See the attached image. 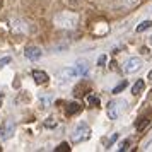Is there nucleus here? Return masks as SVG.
Masks as SVG:
<instances>
[{"mask_svg":"<svg viewBox=\"0 0 152 152\" xmlns=\"http://www.w3.org/2000/svg\"><path fill=\"white\" fill-rule=\"evenodd\" d=\"M87 103H89L91 106H99V99L94 97V96H89V97H87Z\"/></svg>","mask_w":152,"mask_h":152,"instance_id":"a211bd4d","label":"nucleus"},{"mask_svg":"<svg viewBox=\"0 0 152 152\" xmlns=\"http://www.w3.org/2000/svg\"><path fill=\"white\" fill-rule=\"evenodd\" d=\"M33 79H34L36 84H46L50 77L45 70H33Z\"/></svg>","mask_w":152,"mask_h":152,"instance_id":"6e6552de","label":"nucleus"},{"mask_svg":"<svg viewBox=\"0 0 152 152\" xmlns=\"http://www.w3.org/2000/svg\"><path fill=\"white\" fill-rule=\"evenodd\" d=\"M142 120H144V121H140V123L137 125V130H142V128H144L145 125L149 123V121H147V118H142Z\"/></svg>","mask_w":152,"mask_h":152,"instance_id":"4be33fe9","label":"nucleus"},{"mask_svg":"<svg viewBox=\"0 0 152 152\" xmlns=\"http://www.w3.org/2000/svg\"><path fill=\"white\" fill-rule=\"evenodd\" d=\"M130 145H132V140H130V138H126L125 142H121V145H120V151H128V149H130Z\"/></svg>","mask_w":152,"mask_h":152,"instance_id":"dca6fc26","label":"nucleus"},{"mask_svg":"<svg viewBox=\"0 0 152 152\" xmlns=\"http://www.w3.org/2000/svg\"><path fill=\"white\" fill-rule=\"evenodd\" d=\"M77 70H79V75H86L87 74V65L86 63H77Z\"/></svg>","mask_w":152,"mask_h":152,"instance_id":"4468645a","label":"nucleus"},{"mask_svg":"<svg viewBox=\"0 0 152 152\" xmlns=\"http://www.w3.org/2000/svg\"><path fill=\"white\" fill-rule=\"evenodd\" d=\"M144 89H145V82L142 79H138L137 82L133 84V87H132V94H133V96H138V94L144 92Z\"/></svg>","mask_w":152,"mask_h":152,"instance_id":"1a4fd4ad","label":"nucleus"},{"mask_svg":"<svg viewBox=\"0 0 152 152\" xmlns=\"http://www.w3.org/2000/svg\"><path fill=\"white\" fill-rule=\"evenodd\" d=\"M12 31H14V33H19V34H26V33H29L28 22L21 21V19H15V21H12Z\"/></svg>","mask_w":152,"mask_h":152,"instance_id":"0eeeda50","label":"nucleus"},{"mask_svg":"<svg viewBox=\"0 0 152 152\" xmlns=\"http://www.w3.org/2000/svg\"><path fill=\"white\" fill-rule=\"evenodd\" d=\"M56 151H70V147H69V144H65V142H63V144H60V147H58V149H56Z\"/></svg>","mask_w":152,"mask_h":152,"instance_id":"412c9836","label":"nucleus"},{"mask_svg":"<svg viewBox=\"0 0 152 152\" xmlns=\"http://www.w3.org/2000/svg\"><path fill=\"white\" fill-rule=\"evenodd\" d=\"M51 101H53V97L50 96V94H45V96L39 94V106H41L43 110H46L50 104H51Z\"/></svg>","mask_w":152,"mask_h":152,"instance_id":"9d476101","label":"nucleus"},{"mask_svg":"<svg viewBox=\"0 0 152 152\" xmlns=\"http://www.w3.org/2000/svg\"><path fill=\"white\" fill-rule=\"evenodd\" d=\"M142 58H138V56H130L126 62L123 63V72L125 74H135L138 70L142 69Z\"/></svg>","mask_w":152,"mask_h":152,"instance_id":"20e7f679","label":"nucleus"},{"mask_svg":"<svg viewBox=\"0 0 152 152\" xmlns=\"http://www.w3.org/2000/svg\"><path fill=\"white\" fill-rule=\"evenodd\" d=\"M125 87H126V82H125V80H123V82H121V84H118L116 87L113 89V92H115V94H118V92H121V91H123Z\"/></svg>","mask_w":152,"mask_h":152,"instance_id":"6ab92c4d","label":"nucleus"},{"mask_svg":"<svg viewBox=\"0 0 152 152\" xmlns=\"http://www.w3.org/2000/svg\"><path fill=\"white\" fill-rule=\"evenodd\" d=\"M79 77V70L77 67H65L58 72V82L60 84H65V82H70L72 79Z\"/></svg>","mask_w":152,"mask_h":152,"instance_id":"39448f33","label":"nucleus"},{"mask_svg":"<svg viewBox=\"0 0 152 152\" xmlns=\"http://www.w3.org/2000/svg\"><path fill=\"white\" fill-rule=\"evenodd\" d=\"M125 106H126V103H125L123 99H113V101H110L108 108H106V113H108L110 120H118L120 115L123 113Z\"/></svg>","mask_w":152,"mask_h":152,"instance_id":"7ed1b4c3","label":"nucleus"},{"mask_svg":"<svg viewBox=\"0 0 152 152\" xmlns=\"http://www.w3.org/2000/svg\"><path fill=\"white\" fill-rule=\"evenodd\" d=\"M91 137V126L86 121H80V123H77V126L74 128L72 132V142L74 144H82L86 140H89Z\"/></svg>","mask_w":152,"mask_h":152,"instance_id":"f03ea898","label":"nucleus"},{"mask_svg":"<svg viewBox=\"0 0 152 152\" xmlns=\"http://www.w3.org/2000/svg\"><path fill=\"white\" fill-rule=\"evenodd\" d=\"M149 79H151V80H152V72H151V74H149Z\"/></svg>","mask_w":152,"mask_h":152,"instance_id":"a878e982","label":"nucleus"},{"mask_svg":"<svg viewBox=\"0 0 152 152\" xmlns=\"http://www.w3.org/2000/svg\"><path fill=\"white\" fill-rule=\"evenodd\" d=\"M24 56H26L28 60H33V62H36V60H39V58L43 56V50L39 48V46L31 45V46H28V48H26V51H24Z\"/></svg>","mask_w":152,"mask_h":152,"instance_id":"423d86ee","label":"nucleus"},{"mask_svg":"<svg viewBox=\"0 0 152 152\" xmlns=\"http://www.w3.org/2000/svg\"><path fill=\"white\" fill-rule=\"evenodd\" d=\"M4 135V128H2V125H0V137Z\"/></svg>","mask_w":152,"mask_h":152,"instance_id":"393cba45","label":"nucleus"},{"mask_svg":"<svg viewBox=\"0 0 152 152\" xmlns=\"http://www.w3.org/2000/svg\"><path fill=\"white\" fill-rule=\"evenodd\" d=\"M12 132H14V123H12V121H9L7 126L4 128V135H2V138H9L10 135H12Z\"/></svg>","mask_w":152,"mask_h":152,"instance_id":"f8f14e48","label":"nucleus"},{"mask_svg":"<svg viewBox=\"0 0 152 152\" xmlns=\"http://www.w3.org/2000/svg\"><path fill=\"white\" fill-rule=\"evenodd\" d=\"M77 111H80V106H79V104L77 103H72V104H69V110H67V115H75Z\"/></svg>","mask_w":152,"mask_h":152,"instance_id":"ddd939ff","label":"nucleus"},{"mask_svg":"<svg viewBox=\"0 0 152 152\" xmlns=\"http://www.w3.org/2000/svg\"><path fill=\"white\" fill-rule=\"evenodd\" d=\"M106 60H108V56H106V55H101V56H99V60H97V65H99V67H103L104 63H106Z\"/></svg>","mask_w":152,"mask_h":152,"instance_id":"aec40b11","label":"nucleus"},{"mask_svg":"<svg viewBox=\"0 0 152 152\" xmlns=\"http://www.w3.org/2000/svg\"><path fill=\"white\" fill-rule=\"evenodd\" d=\"M77 21H79L77 14L69 12V10H65V12H58V14L53 17V22H55L58 28H63V29H74L77 26Z\"/></svg>","mask_w":152,"mask_h":152,"instance_id":"f257e3e1","label":"nucleus"},{"mask_svg":"<svg viewBox=\"0 0 152 152\" xmlns=\"http://www.w3.org/2000/svg\"><path fill=\"white\" fill-rule=\"evenodd\" d=\"M4 97H5L4 96V92H0V108H2V103H4Z\"/></svg>","mask_w":152,"mask_h":152,"instance_id":"b1692460","label":"nucleus"},{"mask_svg":"<svg viewBox=\"0 0 152 152\" xmlns=\"http://www.w3.org/2000/svg\"><path fill=\"white\" fill-rule=\"evenodd\" d=\"M152 28V21H144V22H140L137 26V33H144V31H147V29H151Z\"/></svg>","mask_w":152,"mask_h":152,"instance_id":"9b49d317","label":"nucleus"},{"mask_svg":"<svg viewBox=\"0 0 152 152\" xmlns=\"http://www.w3.org/2000/svg\"><path fill=\"white\" fill-rule=\"evenodd\" d=\"M56 125H58V123H56L53 118H48V120L45 121V126H46V128H55Z\"/></svg>","mask_w":152,"mask_h":152,"instance_id":"f3484780","label":"nucleus"},{"mask_svg":"<svg viewBox=\"0 0 152 152\" xmlns=\"http://www.w3.org/2000/svg\"><path fill=\"white\" fill-rule=\"evenodd\" d=\"M9 62H10V56H5V58H2V60H0V67H2L4 63H9Z\"/></svg>","mask_w":152,"mask_h":152,"instance_id":"5701e85b","label":"nucleus"},{"mask_svg":"<svg viewBox=\"0 0 152 152\" xmlns=\"http://www.w3.org/2000/svg\"><path fill=\"white\" fill-rule=\"evenodd\" d=\"M151 45H152V36H151Z\"/></svg>","mask_w":152,"mask_h":152,"instance_id":"bb28decb","label":"nucleus"},{"mask_svg":"<svg viewBox=\"0 0 152 152\" xmlns=\"http://www.w3.org/2000/svg\"><path fill=\"white\" fill-rule=\"evenodd\" d=\"M120 2V5H123V7H132V5H135L138 0H118Z\"/></svg>","mask_w":152,"mask_h":152,"instance_id":"2eb2a0df","label":"nucleus"}]
</instances>
